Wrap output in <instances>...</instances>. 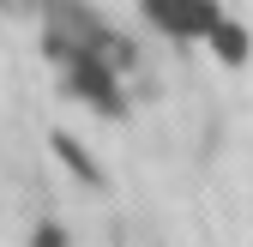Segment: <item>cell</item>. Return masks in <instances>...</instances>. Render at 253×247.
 I'll return each mask as SVG.
<instances>
[{
	"mask_svg": "<svg viewBox=\"0 0 253 247\" xmlns=\"http://www.w3.org/2000/svg\"><path fill=\"white\" fill-rule=\"evenodd\" d=\"M151 24H163L169 37H205L217 24V6L211 0H139Z\"/></svg>",
	"mask_w": 253,
	"mask_h": 247,
	"instance_id": "6da1fadb",
	"label": "cell"
},
{
	"mask_svg": "<svg viewBox=\"0 0 253 247\" xmlns=\"http://www.w3.org/2000/svg\"><path fill=\"white\" fill-rule=\"evenodd\" d=\"M205 42H211V54L223 60V67H241V60L253 54V37H247L235 18H223V12H217V24L205 30Z\"/></svg>",
	"mask_w": 253,
	"mask_h": 247,
	"instance_id": "7a4b0ae2",
	"label": "cell"
},
{
	"mask_svg": "<svg viewBox=\"0 0 253 247\" xmlns=\"http://www.w3.org/2000/svg\"><path fill=\"white\" fill-rule=\"evenodd\" d=\"M54 157H60V163H67V169H73L79 181H97V175H103L97 163H90V151H84V145H79L73 133H54Z\"/></svg>",
	"mask_w": 253,
	"mask_h": 247,
	"instance_id": "3957f363",
	"label": "cell"
},
{
	"mask_svg": "<svg viewBox=\"0 0 253 247\" xmlns=\"http://www.w3.org/2000/svg\"><path fill=\"white\" fill-rule=\"evenodd\" d=\"M37 247H67V235H60V229L48 223V229H37Z\"/></svg>",
	"mask_w": 253,
	"mask_h": 247,
	"instance_id": "277c9868",
	"label": "cell"
}]
</instances>
